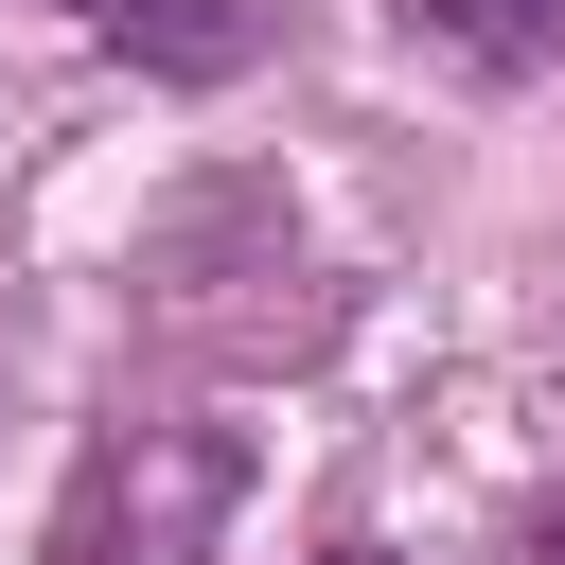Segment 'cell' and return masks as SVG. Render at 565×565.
<instances>
[{
    "instance_id": "cell-1",
    "label": "cell",
    "mask_w": 565,
    "mask_h": 565,
    "mask_svg": "<svg viewBox=\"0 0 565 565\" xmlns=\"http://www.w3.org/2000/svg\"><path fill=\"white\" fill-rule=\"evenodd\" d=\"M141 282H159V318H177V335H230V353L318 335L300 300H265V282H300V212H282V177H212L194 212H159Z\"/></svg>"
},
{
    "instance_id": "cell-2",
    "label": "cell",
    "mask_w": 565,
    "mask_h": 565,
    "mask_svg": "<svg viewBox=\"0 0 565 565\" xmlns=\"http://www.w3.org/2000/svg\"><path fill=\"white\" fill-rule=\"evenodd\" d=\"M230 512V441L212 424H106L71 477V565H194Z\"/></svg>"
},
{
    "instance_id": "cell-3",
    "label": "cell",
    "mask_w": 565,
    "mask_h": 565,
    "mask_svg": "<svg viewBox=\"0 0 565 565\" xmlns=\"http://www.w3.org/2000/svg\"><path fill=\"white\" fill-rule=\"evenodd\" d=\"M106 35H124L141 71H177V88H230V71L265 53V0H124Z\"/></svg>"
},
{
    "instance_id": "cell-4",
    "label": "cell",
    "mask_w": 565,
    "mask_h": 565,
    "mask_svg": "<svg viewBox=\"0 0 565 565\" xmlns=\"http://www.w3.org/2000/svg\"><path fill=\"white\" fill-rule=\"evenodd\" d=\"M406 18H424V35L459 53V71H494V88L565 53V0H406Z\"/></svg>"
},
{
    "instance_id": "cell-5",
    "label": "cell",
    "mask_w": 565,
    "mask_h": 565,
    "mask_svg": "<svg viewBox=\"0 0 565 565\" xmlns=\"http://www.w3.org/2000/svg\"><path fill=\"white\" fill-rule=\"evenodd\" d=\"M530 565H565V494H547V530H530Z\"/></svg>"
},
{
    "instance_id": "cell-6",
    "label": "cell",
    "mask_w": 565,
    "mask_h": 565,
    "mask_svg": "<svg viewBox=\"0 0 565 565\" xmlns=\"http://www.w3.org/2000/svg\"><path fill=\"white\" fill-rule=\"evenodd\" d=\"M53 18H88V35H106V18H124V0H53Z\"/></svg>"
},
{
    "instance_id": "cell-7",
    "label": "cell",
    "mask_w": 565,
    "mask_h": 565,
    "mask_svg": "<svg viewBox=\"0 0 565 565\" xmlns=\"http://www.w3.org/2000/svg\"><path fill=\"white\" fill-rule=\"evenodd\" d=\"M318 565H371V547H318Z\"/></svg>"
}]
</instances>
